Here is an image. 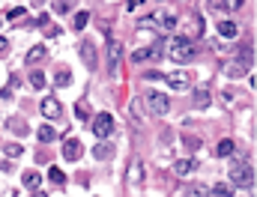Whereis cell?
Here are the masks:
<instances>
[{
  "label": "cell",
  "mask_w": 257,
  "mask_h": 197,
  "mask_svg": "<svg viewBox=\"0 0 257 197\" xmlns=\"http://www.w3.org/2000/svg\"><path fill=\"white\" fill-rule=\"evenodd\" d=\"M195 57H198V48H195L192 39L177 36V39L171 42V60H174V63H192Z\"/></svg>",
  "instance_id": "obj_1"
},
{
  "label": "cell",
  "mask_w": 257,
  "mask_h": 197,
  "mask_svg": "<svg viewBox=\"0 0 257 197\" xmlns=\"http://www.w3.org/2000/svg\"><path fill=\"white\" fill-rule=\"evenodd\" d=\"M231 186H240V189H255V168L249 162H237L231 168Z\"/></svg>",
  "instance_id": "obj_2"
},
{
  "label": "cell",
  "mask_w": 257,
  "mask_h": 197,
  "mask_svg": "<svg viewBox=\"0 0 257 197\" xmlns=\"http://www.w3.org/2000/svg\"><path fill=\"white\" fill-rule=\"evenodd\" d=\"M141 102L147 105V114H150V117H165V114L171 111L168 93H150V96H141Z\"/></svg>",
  "instance_id": "obj_3"
},
{
  "label": "cell",
  "mask_w": 257,
  "mask_h": 197,
  "mask_svg": "<svg viewBox=\"0 0 257 197\" xmlns=\"http://www.w3.org/2000/svg\"><path fill=\"white\" fill-rule=\"evenodd\" d=\"M90 126H93V135H96L99 141H108V138L114 135V117H111V114H96Z\"/></svg>",
  "instance_id": "obj_4"
},
{
  "label": "cell",
  "mask_w": 257,
  "mask_h": 197,
  "mask_svg": "<svg viewBox=\"0 0 257 197\" xmlns=\"http://www.w3.org/2000/svg\"><path fill=\"white\" fill-rule=\"evenodd\" d=\"M78 51H81V60H84V66H87L90 72H96V69H99V57H96V45H93L90 39H84V42L78 45Z\"/></svg>",
  "instance_id": "obj_5"
},
{
  "label": "cell",
  "mask_w": 257,
  "mask_h": 197,
  "mask_svg": "<svg viewBox=\"0 0 257 197\" xmlns=\"http://www.w3.org/2000/svg\"><path fill=\"white\" fill-rule=\"evenodd\" d=\"M165 81H168V87L171 90H177V93H183V90H189L192 87V72H174V75H165Z\"/></svg>",
  "instance_id": "obj_6"
},
{
  "label": "cell",
  "mask_w": 257,
  "mask_h": 197,
  "mask_svg": "<svg viewBox=\"0 0 257 197\" xmlns=\"http://www.w3.org/2000/svg\"><path fill=\"white\" fill-rule=\"evenodd\" d=\"M120 57H123V42H120L117 36H111V39H108V72H117Z\"/></svg>",
  "instance_id": "obj_7"
},
{
  "label": "cell",
  "mask_w": 257,
  "mask_h": 197,
  "mask_svg": "<svg viewBox=\"0 0 257 197\" xmlns=\"http://www.w3.org/2000/svg\"><path fill=\"white\" fill-rule=\"evenodd\" d=\"M39 111H42V117H45V120H54V123L63 117V105H60L57 99H42Z\"/></svg>",
  "instance_id": "obj_8"
},
{
  "label": "cell",
  "mask_w": 257,
  "mask_h": 197,
  "mask_svg": "<svg viewBox=\"0 0 257 197\" xmlns=\"http://www.w3.org/2000/svg\"><path fill=\"white\" fill-rule=\"evenodd\" d=\"M81 156H84V144L75 141V138H69V141L63 144V159H66V162H78Z\"/></svg>",
  "instance_id": "obj_9"
},
{
  "label": "cell",
  "mask_w": 257,
  "mask_h": 197,
  "mask_svg": "<svg viewBox=\"0 0 257 197\" xmlns=\"http://www.w3.org/2000/svg\"><path fill=\"white\" fill-rule=\"evenodd\" d=\"M198 168H201L198 159H177V162H174V174H177V177H192Z\"/></svg>",
  "instance_id": "obj_10"
},
{
  "label": "cell",
  "mask_w": 257,
  "mask_h": 197,
  "mask_svg": "<svg viewBox=\"0 0 257 197\" xmlns=\"http://www.w3.org/2000/svg\"><path fill=\"white\" fill-rule=\"evenodd\" d=\"M219 36H222V39H237V36H240V24L231 21V18H222V21H219Z\"/></svg>",
  "instance_id": "obj_11"
},
{
  "label": "cell",
  "mask_w": 257,
  "mask_h": 197,
  "mask_svg": "<svg viewBox=\"0 0 257 197\" xmlns=\"http://www.w3.org/2000/svg\"><path fill=\"white\" fill-rule=\"evenodd\" d=\"M153 24H162V30H174L177 27V15L174 12H153Z\"/></svg>",
  "instance_id": "obj_12"
},
{
  "label": "cell",
  "mask_w": 257,
  "mask_h": 197,
  "mask_svg": "<svg viewBox=\"0 0 257 197\" xmlns=\"http://www.w3.org/2000/svg\"><path fill=\"white\" fill-rule=\"evenodd\" d=\"M129 183H132L135 189H141V186H144V162H141V159H135V162H132V171H129Z\"/></svg>",
  "instance_id": "obj_13"
},
{
  "label": "cell",
  "mask_w": 257,
  "mask_h": 197,
  "mask_svg": "<svg viewBox=\"0 0 257 197\" xmlns=\"http://www.w3.org/2000/svg\"><path fill=\"white\" fill-rule=\"evenodd\" d=\"M48 57V51H45V45H33L30 51H27V57H24V63L27 66H36V63H42Z\"/></svg>",
  "instance_id": "obj_14"
},
{
  "label": "cell",
  "mask_w": 257,
  "mask_h": 197,
  "mask_svg": "<svg viewBox=\"0 0 257 197\" xmlns=\"http://www.w3.org/2000/svg\"><path fill=\"white\" fill-rule=\"evenodd\" d=\"M234 153H237V144H234L231 138H222L219 147H216V156H219V159H231Z\"/></svg>",
  "instance_id": "obj_15"
},
{
  "label": "cell",
  "mask_w": 257,
  "mask_h": 197,
  "mask_svg": "<svg viewBox=\"0 0 257 197\" xmlns=\"http://www.w3.org/2000/svg\"><path fill=\"white\" fill-rule=\"evenodd\" d=\"M21 183H24V189H30V192H39V186H42V177H39L36 171H24V174H21Z\"/></svg>",
  "instance_id": "obj_16"
},
{
  "label": "cell",
  "mask_w": 257,
  "mask_h": 197,
  "mask_svg": "<svg viewBox=\"0 0 257 197\" xmlns=\"http://www.w3.org/2000/svg\"><path fill=\"white\" fill-rule=\"evenodd\" d=\"M210 6L213 9H225V12H240L243 9V0H213Z\"/></svg>",
  "instance_id": "obj_17"
},
{
  "label": "cell",
  "mask_w": 257,
  "mask_h": 197,
  "mask_svg": "<svg viewBox=\"0 0 257 197\" xmlns=\"http://www.w3.org/2000/svg\"><path fill=\"white\" fill-rule=\"evenodd\" d=\"M156 57H159V51H156V48H138V51L132 54V60H135V63H144V60H156Z\"/></svg>",
  "instance_id": "obj_18"
},
{
  "label": "cell",
  "mask_w": 257,
  "mask_h": 197,
  "mask_svg": "<svg viewBox=\"0 0 257 197\" xmlns=\"http://www.w3.org/2000/svg\"><path fill=\"white\" fill-rule=\"evenodd\" d=\"M75 117H78L81 123L93 120V111H90V105H87V102H75Z\"/></svg>",
  "instance_id": "obj_19"
},
{
  "label": "cell",
  "mask_w": 257,
  "mask_h": 197,
  "mask_svg": "<svg viewBox=\"0 0 257 197\" xmlns=\"http://www.w3.org/2000/svg\"><path fill=\"white\" fill-rule=\"evenodd\" d=\"M93 156H96L99 162H105V159H111V156H114V147H111L108 141H102V144H99V147L93 150Z\"/></svg>",
  "instance_id": "obj_20"
},
{
  "label": "cell",
  "mask_w": 257,
  "mask_h": 197,
  "mask_svg": "<svg viewBox=\"0 0 257 197\" xmlns=\"http://www.w3.org/2000/svg\"><path fill=\"white\" fill-rule=\"evenodd\" d=\"M72 3L75 0H51V12L54 15H66V12H72Z\"/></svg>",
  "instance_id": "obj_21"
},
{
  "label": "cell",
  "mask_w": 257,
  "mask_h": 197,
  "mask_svg": "<svg viewBox=\"0 0 257 197\" xmlns=\"http://www.w3.org/2000/svg\"><path fill=\"white\" fill-rule=\"evenodd\" d=\"M45 84H48V81H45V72L33 69V72H30V87H33V90H45Z\"/></svg>",
  "instance_id": "obj_22"
},
{
  "label": "cell",
  "mask_w": 257,
  "mask_h": 197,
  "mask_svg": "<svg viewBox=\"0 0 257 197\" xmlns=\"http://www.w3.org/2000/svg\"><path fill=\"white\" fill-rule=\"evenodd\" d=\"M48 180H51V186H57V189L66 186V174H63L60 168H51V171H48Z\"/></svg>",
  "instance_id": "obj_23"
},
{
  "label": "cell",
  "mask_w": 257,
  "mask_h": 197,
  "mask_svg": "<svg viewBox=\"0 0 257 197\" xmlns=\"http://www.w3.org/2000/svg\"><path fill=\"white\" fill-rule=\"evenodd\" d=\"M246 72H249V66H243V63H231V66L225 69V75H228V78H243Z\"/></svg>",
  "instance_id": "obj_24"
},
{
  "label": "cell",
  "mask_w": 257,
  "mask_h": 197,
  "mask_svg": "<svg viewBox=\"0 0 257 197\" xmlns=\"http://www.w3.org/2000/svg\"><path fill=\"white\" fill-rule=\"evenodd\" d=\"M54 84H57V87H69V84H72V72H69V69L63 66V69H60V72L54 75Z\"/></svg>",
  "instance_id": "obj_25"
},
{
  "label": "cell",
  "mask_w": 257,
  "mask_h": 197,
  "mask_svg": "<svg viewBox=\"0 0 257 197\" xmlns=\"http://www.w3.org/2000/svg\"><path fill=\"white\" fill-rule=\"evenodd\" d=\"M207 105H210V90L201 87V90L195 93V108H207Z\"/></svg>",
  "instance_id": "obj_26"
},
{
  "label": "cell",
  "mask_w": 257,
  "mask_h": 197,
  "mask_svg": "<svg viewBox=\"0 0 257 197\" xmlns=\"http://www.w3.org/2000/svg\"><path fill=\"white\" fill-rule=\"evenodd\" d=\"M36 138H39V141H42V144H51V141H54V138H57V132H54V129H51V126H42V129H39V132H36Z\"/></svg>",
  "instance_id": "obj_27"
},
{
  "label": "cell",
  "mask_w": 257,
  "mask_h": 197,
  "mask_svg": "<svg viewBox=\"0 0 257 197\" xmlns=\"http://www.w3.org/2000/svg\"><path fill=\"white\" fill-rule=\"evenodd\" d=\"M234 189H237V186H231V183H219V186L213 189V195L216 197H234Z\"/></svg>",
  "instance_id": "obj_28"
},
{
  "label": "cell",
  "mask_w": 257,
  "mask_h": 197,
  "mask_svg": "<svg viewBox=\"0 0 257 197\" xmlns=\"http://www.w3.org/2000/svg\"><path fill=\"white\" fill-rule=\"evenodd\" d=\"M87 21H90V12H78V15H75V21H72V27H75V30H84V27H87Z\"/></svg>",
  "instance_id": "obj_29"
},
{
  "label": "cell",
  "mask_w": 257,
  "mask_h": 197,
  "mask_svg": "<svg viewBox=\"0 0 257 197\" xmlns=\"http://www.w3.org/2000/svg\"><path fill=\"white\" fill-rule=\"evenodd\" d=\"M3 150H6V156H9V159H18V156L24 153V147H21V144H6Z\"/></svg>",
  "instance_id": "obj_30"
},
{
  "label": "cell",
  "mask_w": 257,
  "mask_h": 197,
  "mask_svg": "<svg viewBox=\"0 0 257 197\" xmlns=\"http://www.w3.org/2000/svg\"><path fill=\"white\" fill-rule=\"evenodd\" d=\"M183 141H186V147H189V150H198V147H201V138H195V135H186Z\"/></svg>",
  "instance_id": "obj_31"
},
{
  "label": "cell",
  "mask_w": 257,
  "mask_h": 197,
  "mask_svg": "<svg viewBox=\"0 0 257 197\" xmlns=\"http://www.w3.org/2000/svg\"><path fill=\"white\" fill-rule=\"evenodd\" d=\"M24 15H27V12H24V9H21V6H15V9H12V12H9V21H21V18H24Z\"/></svg>",
  "instance_id": "obj_32"
},
{
  "label": "cell",
  "mask_w": 257,
  "mask_h": 197,
  "mask_svg": "<svg viewBox=\"0 0 257 197\" xmlns=\"http://www.w3.org/2000/svg\"><path fill=\"white\" fill-rule=\"evenodd\" d=\"M42 33H45V36H60V27H51V24H42Z\"/></svg>",
  "instance_id": "obj_33"
},
{
  "label": "cell",
  "mask_w": 257,
  "mask_h": 197,
  "mask_svg": "<svg viewBox=\"0 0 257 197\" xmlns=\"http://www.w3.org/2000/svg\"><path fill=\"white\" fill-rule=\"evenodd\" d=\"M144 78H147V81H159V78H165V72H156V69H150V72H144Z\"/></svg>",
  "instance_id": "obj_34"
},
{
  "label": "cell",
  "mask_w": 257,
  "mask_h": 197,
  "mask_svg": "<svg viewBox=\"0 0 257 197\" xmlns=\"http://www.w3.org/2000/svg\"><path fill=\"white\" fill-rule=\"evenodd\" d=\"M12 129H15L18 135H24V132H27V126H21V120H12Z\"/></svg>",
  "instance_id": "obj_35"
},
{
  "label": "cell",
  "mask_w": 257,
  "mask_h": 197,
  "mask_svg": "<svg viewBox=\"0 0 257 197\" xmlns=\"http://www.w3.org/2000/svg\"><path fill=\"white\" fill-rule=\"evenodd\" d=\"M192 195H195V197H204V195H207V189H204V186H192Z\"/></svg>",
  "instance_id": "obj_36"
},
{
  "label": "cell",
  "mask_w": 257,
  "mask_h": 197,
  "mask_svg": "<svg viewBox=\"0 0 257 197\" xmlns=\"http://www.w3.org/2000/svg\"><path fill=\"white\" fill-rule=\"evenodd\" d=\"M6 51H9V39H3V36H0V57H3Z\"/></svg>",
  "instance_id": "obj_37"
},
{
  "label": "cell",
  "mask_w": 257,
  "mask_h": 197,
  "mask_svg": "<svg viewBox=\"0 0 257 197\" xmlns=\"http://www.w3.org/2000/svg\"><path fill=\"white\" fill-rule=\"evenodd\" d=\"M33 197H48L45 192H33Z\"/></svg>",
  "instance_id": "obj_38"
}]
</instances>
